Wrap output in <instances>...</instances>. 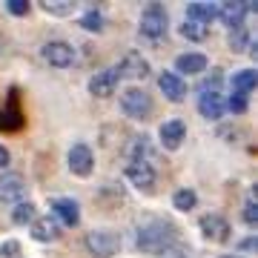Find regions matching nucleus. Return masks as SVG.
<instances>
[{
  "label": "nucleus",
  "mask_w": 258,
  "mask_h": 258,
  "mask_svg": "<svg viewBox=\"0 0 258 258\" xmlns=\"http://www.w3.org/2000/svg\"><path fill=\"white\" fill-rule=\"evenodd\" d=\"M175 241H178V230L175 224L169 221H152L138 232V249L141 252H152V255H161Z\"/></svg>",
  "instance_id": "f257e3e1"
},
{
  "label": "nucleus",
  "mask_w": 258,
  "mask_h": 258,
  "mask_svg": "<svg viewBox=\"0 0 258 258\" xmlns=\"http://www.w3.org/2000/svg\"><path fill=\"white\" fill-rule=\"evenodd\" d=\"M120 109L132 120H147L152 115V98H149L147 89L132 86V89H126V92L120 95Z\"/></svg>",
  "instance_id": "f03ea898"
},
{
  "label": "nucleus",
  "mask_w": 258,
  "mask_h": 258,
  "mask_svg": "<svg viewBox=\"0 0 258 258\" xmlns=\"http://www.w3.org/2000/svg\"><path fill=\"white\" fill-rule=\"evenodd\" d=\"M166 9L161 6V3H149L147 9H144V15H141V37H147V40H161V37L166 35Z\"/></svg>",
  "instance_id": "7ed1b4c3"
},
{
  "label": "nucleus",
  "mask_w": 258,
  "mask_h": 258,
  "mask_svg": "<svg viewBox=\"0 0 258 258\" xmlns=\"http://www.w3.org/2000/svg\"><path fill=\"white\" fill-rule=\"evenodd\" d=\"M23 123H26V118H23V109H20V92L18 86H12L9 95H6V103L0 109V132H18Z\"/></svg>",
  "instance_id": "20e7f679"
},
{
  "label": "nucleus",
  "mask_w": 258,
  "mask_h": 258,
  "mask_svg": "<svg viewBox=\"0 0 258 258\" xmlns=\"http://www.w3.org/2000/svg\"><path fill=\"white\" fill-rule=\"evenodd\" d=\"M86 249H89L95 258H112L120 249V241H118V235L109 232V230H92L86 235Z\"/></svg>",
  "instance_id": "39448f33"
},
{
  "label": "nucleus",
  "mask_w": 258,
  "mask_h": 258,
  "mask_svg": "<svg viewBox=\"0 0 258 258\" xmlns=\"http://www.w3.org/2000/svg\"><path fill=\"white\" fill-rule=\"evenodd\" d=\"M40 55H43V60L49 66H57V69H66V66L75 63V49L69 43H63V40H49V43H43Z\"/></svg>",
  "instance_id": "423d86ee"
},
{
  "label": "nucleus",
  "mask_w": 258,
  "mask_h": 258,
  "mask_svg": "<svg viewBox=\"0 0 258 258\" xmlns=\"http://www.w3.org/2000/svg\"><path fill=\"white\" fill-rule=\"evenodd\" d=\"M198 227H201V232L210 241H215V244H224V241L230 238V232H232L230 221H227L224 215H218V212H207V215H201Z\"/></svg>",
  "instance_id": "0eeeda50"
},
{
  "label": "nucleus",
  "mask_w": 258,
  "mask_h": 258,
  "mask_svg": "<svg viewBox=\"0 0 258 258\" xmlns=\"http://www.w3.org/2000/svg\"><path fill=\"white\" fill-rule=\"evenodd\" d=\"M126 178H129V184L144 189V192H149V189L155 186V169H152L144 158H135V161L126 166Z\"/></svg>",
  "instance_id": "6e6552de"
},
{
  "label": "nucleus",
  "mask_w": 258,
  "mask_h": 258,
  "mask_svg": "<svg viewBox=\"0 0 258 258\" xmlns=\"http://www.w3.org/2000/svg\"><path fill=\"white\" fill-rule=\"evenodd\" d=\"M92 166H95V155L86 144H75V147L69 149V169H72L78 178H86L92 172Z\"/></svg>",
  "instance_id": "1a4fd4ad"
},
{
  "label": "nucleus",
  "mask_w": 258,
  "mask_h": 258,
  "mask_svg": "<svg viewBox=\"0 0 258 258\" xmlns=\"http://www.w3.org/2000/svg\"><path fill=\"white\" fill-rule=\"evenodd\" d=\"M115 75H118V78H132V81H141V78H147V75H149V63L141 55L129 52V55L123 57L118 66H115Z\"/></svg>",
  "instance_id": "9d476101"
},
{
  "label": "nucleus",
  "mask_w": 258,
  "mask_h": 258,
  "mask_svg": "<svg viewBox=\"0 0 258 258\" xmlns=\"http://www.w3.org/2000/svg\"><path fill=\"white\" fill-rule=\"evenodd\" d=\"M158 86H161L164 98H169L172 103H178V101L186 98V81H181V75H175V72H161Z\"/></svg>",
  "instance_id": "9b49d317"
},
{
  "label": "nucleus",
  "mask_w": 258,
  "mask_h": 258,
  "mask_svg": "<svg viewBox=\"0 0 258 258\" xmlns=\"http://www.w3.org/2000/svg\"><path fill=\"white\" fill-rule=\"evenodd\" d=\"M26 192V178L20 172H3L0 175V201H18Z\"/></svg>",
  "instance_id": "f8f14e48"
},
{
  "label": "nucleus",
  "mask_w": 258,
  "mask_h": 258,
  "mask_svg": "<svg viewBox=\"0 0 258 258\" xmlns=\"http://www.w3.org/2000/svg\"><path fill=\"white\" fill-rule=\"evenodd\" d=\"M252 9H255V3H224V6H218V18L227 23V29H235L244 26V18Z\"/></svg>",
  "instance_id": "ddd939ff"
},
{
  "label": "nucleus",
  "mask_w": 258,
  "mask_h": 258,
  "mask_svg": "<svg viewBox=\"0 0 258 258\" xmlns=\"http://www.w3.org/2000/svg\"><path fill=\"white\" fill-rule=\"evenodd\" d=\"M198 112L207 120H218L227 112V103H224V98L218 92H201V98H198Z\"/></svg>",
  "instance_id": "4468645a"
},
{
  "label": "nucleus",
  "mask_w": 258,
  "mask_h": 258,
  "mask_svg": "<svg viewBox=\"0 0 258 258\" xmlns=\"http://www.w3.org/2000/svg\"><path fill=\"white\" fill-rule=\"evenodd\" d=\"M115 86H118V75L115 69H103V72L92 75V81H89V92L95 98H109L115 92Z\"/></svg>",
  "instance_id": "2eb2a0df"
},
{
  "label": "nucleus",
  "mask_w": 258,
  "mask_h": 258,
  "mask_svg": "<svg viewBox=\"0 0 258 258\" xmlns=\"http://www.w3.org/2000/svg\"><path fill=\"white\" fill-rule=\"evenodd\" d=\"M186 135V123L184 120H164V126H161V144H164V149H178L181 147V141H184Z\"/></svg>",
  "instance_id": "dca6fc26"
},
{
  "label": "nucleus",
  "mask_w": 258,
  "mask_h": 258,
  "mask_svg": "<svg viewBox=\"0 0 258 258\" xmlns=\"http://www.w3.org/2000/svg\"><path fill=\"white\" fill-rule=\"evenodd\" d=\"M52 212H55L63 224H69V227H78V224H81V207H78L72 198H55V201H52Z\"/></svg>",
  "instance_id": "f3484780"
},
{
  "label": "nucleus",
  "mask_w": 258,
  "mask_h": 258,
  "mask_svg": "<svg viewBox=\"0 0 258 258\" xmlns=\"http://www.w3.org/2000/svg\"><path fill=\"white\" fill-rule=\"evenodd\" d=\"M218 18V6L215 3H186V20H192L198 26H207L212 20Z\"/></svg>",
  "instance_id": "a211bd4d"
},
{
  "label": "nucleus",
  "mask_w": 258,
  "mask_h": 258,
  "mask_svg": "<svg viewBox=\"0 0 258 258\" xmlns=\"http://www.w3.org/2000/svg\"><path fill=\"white\" fill-rule=\"evenodd\" d=\"M178 72L181 75H198L207 69V55H201V52H186V55H178L175 60Z\"/></svg>",
  "instance_id": "6ab92c4d"
},
{
  "label": "nucleus",
  "mask_w": 258,
  "mask_h": 258,
  "mask_svg": "<svg viewBox=\"0 0 258 258\" xmlns=\"http://www.w3.org/2000/svg\"><path fill=\"white\" fill-rule=\"evenodd\" d=\"M57 235H60V227H57L55 218H37V221H32V238L35 241H55Z\"/></svg>",
  "instance_id": "aec40b11"
},
{
  "label": "nucleus",
  "mask_w": 258,
  "mask_h": 258,
  "mask_svg": "<svg viewBox=\"0 0 258 258\" xmlns=\"http://www.w3.org/2000/svg\"><path fill=\"white\" fill-rule=\"evenodd\" d=\"M255 81H258V75L255 69H241V72L232 75V95H247L249 89H255Z\"/></svg>",
  "instance_id": "412c9836"
},
{
  "label": "nucleus",
  "mask_w": 258,
  "mask_h": 258,
  "mask_svg": "<svg viewBox=\"0 0 258 258\" xmlns=\"http://www.w3.org/2000/svg\"><path fill=\"white\" fill-rule=\"evenodd\" d=\"M12 221L15 224H32L35 221V204H29V201H23V204H18L15 207V212H12Z\"/></svg>",
  "instance_id": "4be33fe9"
},
{
  "label": "nucleus",
  "mask_w": 258,
  "mask_h": 258,
  "mask_svg": "<svg viewBox=\"0 0 258 258\" xmlns=\"http://www.w3.org/2000/svg\"><path fill=\"white\" fill-rule=\"evenodd\" d=\"M181 35H184L186 40H192V43H201L204 37H207V26H198L192 20H184V23H181Z\"/></svg>",
  "instance_id": "5701e85b"
},
{
  "label": "nucleus",
  "mask_w": 258,
  "mask_h": 258,
  "mask_svg": "<svg viewBox=\"0 0 258 258\" xmlns=\"http://www.w3.org/2000/svg\"><path fill=\"white\" fill-rule=\"evenodd\" d=\"M195 192L192 189H178L175 195H172V204H175V210H181V212H186V210H192L195 207Z\"/></svg>",
  "instance_id": "b1692460"
},
{
  "label": "nucleus",
  "mask_w": 258,
  "mask_h": 258,
  "mask_svg": "<svg viewBox=\"0 0 258 258\" xmlns=\"http://www.w3.org/2000/svg\"><path fill=\"white\" fill-rule=\"evenodd\" d=\"M81 26L86 29V32H101V29H103V15L98 9H89L81 18Z\"/></svg>",
  "instance_id": "393cba45"
},
{
  "label": "nucleus",
  "mask_w": 258,
  "mask_h": 258,
  "mask_svg": "<svg viewBox=\"0 0 258 258\" xmlns=\"http://www.w3.org/2000/svg\"><path fill=\"white\" fill-rule=\"evenodd\" d=\"M161 258H195V252L186 244H181V241H175L172 247H166L164 252H161Z\"/></svg>",
  "instance_id": "a878e982"
},
{
  "label": "nucleus",
  "mask_w": 258,
  "mask_h": 258,
  "mask_svg": "<svg viewBox=\"0 0 258 258\" xmlns=\"http://www.w3.org/2000/svg\"><path fill=\"white\" fill-rule=\"evenodd\" d=\"M40 6H43L49 15H55V18H63V15L72 12V3H69V0H63V3H57V0H43Z\"/></svg>",
  "instance_id": "bb28decb"
},
{
  "label": "nucleus",
  "mask_w": 258,
  "mask_h": 258,
  "mask_svg": "<svg viewBox=\"0 0 258 258\" xmlns=\"http://www.w3.org/2000/svg\"><path fill=\"white\" fill-rule=\"evenodd\" d=\"M247 40H249V32L244 26H235L230 29V46L235 49V52H241V49L247 46Z\"/></svg>",
  "instance_id": "cd10ccee"
},
{
  "label": "nucleus",
  "mask_w": 258,
  "mask_h": 258,
  "mask_svg": "<svg viewBox=\"0 0 258 258\" xmlns=\"http://www.w3.org/2000/svg\"><path fill=\"white\" fill-rule=\"evenodd\" d=\"M227 109H232L235 115H241V112H247V106H249V101H247V95H230L227 98Z\"/></svg>",
  "instance_id": "c85d7f7f"
},
{
  "label": "nucleus",
  "mask_w": 258,
  "mask_h": 258,
  "mask_svg": "<svg viewBox=\"0 0 258 258\" xmlns=\"http://www.w3.org/2000/svg\"><path fill=\"white\" fill-rule=\"evenodd\" d=\"M6 12L15 18H23V15H29V0H6Z\"/></svg>",
  "instance_id": "c756f323"
},
{
  "label": "nucleus",
  "mask_w": 258,
  "mask_h": 258,
  "mask_svg": "<svg viewBox=\"0 0 258 258\" xmlns=\"http://www.w3.org/2000/svg\"><path fill=\"white\" fill-rule=\"evenodd\" d=\"M258 221V204L255 198H249L247 207H244V224H255Z\"/></svg>",
  "instance_id": "7c9ffc66"
},
{
  "label": "nucleus",
  "mask_w": 258,
  "mask_h": 258,
  "mask_svg": "<svg viewBox=\"0 0 258 258\" xmlns=\"http://www.w3.org/2000/svg\"><path fill=\"white\" fill-rule=\"evenodd\" d=\"M3 166H9V152H6V147H0V169Z\"/></svg>",
  "instance_id": "2f4dec72"
},
{
  "label": "nucleus",
  "mask_w": 258,
  "mask_h": 258,
  "mask_svg": "<svg viewBox=\"0 0 258 258\" xmlns=\"http://www.w3.org/2000/svg\"><path fill=\"white\" fill-rule=\"evenodd\" d=\"M255 247V238H244L241 241V249H252Z\"/></svg>",
  "instance_id": "473e14b6"
},
{
  "label": "nucleus",
  "mask_w": 258,
  "mask_h": 258,
  "mask_svg": "<svg viewBox=\"0 0 258 258\" xmlns=\"http://www.w3.org/2000/svg\"><path fill=\"white\" fill-rule=\"evenodd\" d=\"M3 252H6V255H15V252H18V244H6V247H3Z\"/></svg>",
  "instance_id": "72a5a7b5"
},
{
  "label": "nucleus",
  "mask_w": 258,
  "mask_h": 258,
  "mask_svg": "<svg viewBox=\"0 0 258 258\" xmlns=\"http://www.w3.org/2000/svg\"><path fill=\"white\" fill-rule=\"evenodd\" d=\"M221 258H241V255H221Z\"/></svg>",
  "instance_id": "f704fd0d"
}]
</instances>
